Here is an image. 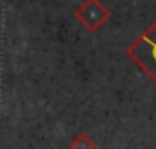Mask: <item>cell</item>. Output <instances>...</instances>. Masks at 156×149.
<instances>
[{
    "label": "cell",
    "mask_w": 156,
    "mask_h": 149,
    "mask_svg": "<svg viewBox=\"0 0 156 149\" xmlns=\"http://www.w3.org/2000/svg\"><path fill=\"white\" fill-rule=\"evenodd\" d=\"M75 18L87 31L96 33L107 24V20L111 18V11L105 4H102V0H83V4H80L75 11Z\"/></svg>",
    "instance_id": "obj_2"
},
{
    "label": "cell",
    "mask_w": 156,
    "mask_h": 149,
    "mask_svg": "<svg viewBox=\"0 0 156 149\" xmlns=\"http://www.w3.org/2000/svg\"><path fill=\"white\" fill-rule=\"evenodd\" d=\"M94 140L87 133H78L76 136L69 142V149H94Z\"/></svg>",
    "instance_id": "obj_3"
},
{
    "label": "cell",
    "mask_w": 156,
    "mask_h": 149,
    "mask_svg": "<svg viewBox=\"0 0 156 149\" xmlns=\"http://www.w3.org/2000/svg\"><path fill=\"white\" fill-rule=\"evenodd\" d=\"M127 56L156 84V20L127 47Z\"/></svg>",
    "instance_id": "obj_1"
}]
</instances>
